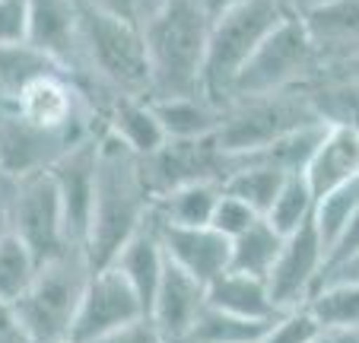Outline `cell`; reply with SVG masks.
I'll return each instance as SVG.
<instances>
[{
    "mask_svg": "<svg viewBox=\"0 0 359 343\" xmlns=\"http://www.w3.org/2000/svg\"><path fill=\"white\" fill-rule=\"evenodd\" d=\"M153 210V194L140 172V156L102 130L95 166V213L86 245V261L109 267L124 242L143 226Z\"/></svg>",
    "mask_w": 359,
    "mask_h": 343,
    "instance_id": "obj_1",
    "label": "cell"
},
{
    "mask_svg": "<svg viewBox=\"0 0 359 343\" xmlns=\"http://www.w3.org/2000/svg\"><path fill=\"white\" fill-rule=\"evenodd\" d=\"M149 58V99L203 95L210 20L197 0H169L140 20Z\"/></svg>",
    "mask_w": 359,
    "mask_h": 343,
    "instance_id": "obj_2",
    "label": "cell"
},
{
    "mask_svg": "<svg viewBox=\"0 0 359 343\" xmlns=\"http://www.w3.org/2000/svg\"><path fill=\"white\" fill-rule=\"evenodd\" d=\"M89 274H93V264L80 251H70V255L57 257V261L41 264L32 286L10 305L16 324H20V330L26 334L29 343L70 340Z\"/></svg>",
    "mask_w": 359,
    "mask_h": 343,
    "instance_id": "obj_3",
    "label": "cell"
},
{
    "mask_svg": "<svg viewBox=\"0 0 359 343\" xmlns=\"http://www.w3.org/2000/svg\"><path fill=\"white\" fill-rule=\"evenodd\" d=\"M290 10L280 0H245L238 7L226 10L210 22L207 39V61H203V95L217 102L219 108L229 105L232 83L251 61V54L271 35Z\"/></svg>",
    "mask_w": 359,
    "mask_h": 343,
    "instance_id": "obj_4",
    "label": "cell"
},
{
    "mask_svg": "<svg viewBox=\"0 0 359 343\" xmlns=\"http://www.w3.org/2000/svg\"><path fill=\"white\" fill-rule=\"evenodd\" d=\"M321 70H325V61H321L318 48L309 35V26H305L302 16L290 13L271 29V35L261 41V48L251 54V61L236 76L232 99L302 89Z\"/></svg>",
    "mask_w": 359,
    "mask_h": 343,
    "instance_id": "obj_5",
    "label": "cell"
},
{
    "mask_svg": "<svg viewBox=\"0 0 359 343\" xmlns=\"http://www.w3.org/2000/svg\"><path fill=\"white\" fill-rule=\"evenodd\" d=\"M321 121L312 108L305 89L273 95H248V99H232L223 108V121L217 128V147L229 156L258 153L277 137L302 128V124Z\"/></svg>",
    "mask_w": 359,
    "mask_h": 343,
    "instance_id": "obj_6",
    "label": "cell"
},
{
    "mask_svg": "<svg viewBox=\"0 0 359 343\" xmlns=\"http://www.w3.org/2000/svg\"><path fill=\"white\" fill-rule=\"evenodd\" d=\"M10 229L29 245L39 264L57 261V257L74 251L67 242L61 194H57V182L51 175V168L20 178V188L10 201Z\"/></svg>",
    "mask_w": 359,
    "mask_h": 343,
    "instance_id": "obj_7",
    "label": "cell"
},
{
    "mask_svg": "<svg viewBox=\"0 0 359 343\" xmlns=\"http://www.w3.org/2000/svg\"><path fill=\"white\" fill-rule=\"evenodd\" d=\"M147 318V305L137 290L124 280L118 267H95L89 274L86 292H83L80 311H76L74 330L67 343H99L109 334L128 328V324Z\"/></svg>",
    "mask_w": 359,
    "mask_h": 343,
    "instance_id": "obj_8",
    "label": "cell"
},
{
    "mask_svg": "<svg viewBox=\"0 0 359 343\" xmlns=\"http://www.w3.org/2000/svg\"><path fill=\"white\" fill-rule=\"evenodd\" d=\"M232 168V156L217 147V137L201 140H165L153 153L140 156V172L149 194H169L182 184L223 182Z\"/></svg>",
    "mask_w": 359,
    "mask_h": 343,
    "instance_id": "obj_9",
    "label": "cell"
},
{
    "mask_svg": "<svg viewBox=\"0 0 359 343\" xmlns=\"http://www.w3.org/2000/svg\"><path fill=\"white\" fill-rule=\"evenodd\" d=\"M325 242L318 236L315 216L305 222L302 229H296L292 236L283 238L280 257L273 264L267 286L271 296L280 309H292V305H305L315 296L321 276H325Z\"/></svg>",
    "mask_w": 359,
    "mask_h": 343,
    "instance_id": "obj_10",
    "label": "cell"
},
{
    "mask_svg": "<svg viewBox=\"0 0 359 343\" xmlns=\"http://www.w3.org/2000/svg\"><path fill=\"white\" fill-rule=\"evenodd\" d=\"M89 140H93V137L41 130V128H35V124H29L26 118H20L16 108H10V112L0 118V166L16 178H29V175H35V172L55 168L64 156L74 153L76 147H83V143H89Z\"/></svg>",
    "mask_w": 359,
    "mask_h": 343,
    "instance_id": "obj_11",
    "label": "cell"
},
{
    "mask_svg": "<svg viewBox=\"0 0 359 343\" xmlns=\"http://www.w3.org/2000/svg\"><path fill=\"white\" fill-rule=\"evenodd\" d=\"M99 137H93L89 143L76 147L74 153H67L51 168V175H55V182H57V194H61V213H64V229H67V242H70V248L80 251V255H86L89 232H93Z\"/></svg>",
    "mask_w": 359,
    "mask_h": 343,
    "instance_id": "obj_12",
    "label": "cell"
},
{
    "mask_svg": "<svg viewBox=\"0 0 359 343\" xmlns=\"http://www.w3.org/2000/svg\"><path fill=\"white\" fill-rule=\"evenodd\" d=\"M26 41L70 80H76L83 70L80 0H29Z\"/></svg>",
    "mask_w": 359,
    "mask_h": 343,
    "instance_id": "obj_13",
    "label": "cell"
},
{
    "mask_svg": "<svg viewBox=\"0 0 359 343\" xmlns=\"http://www.w3.org/2000/svg\"><path fill=\"white\" fill-rule=\"evenodd\" d=\"M203 305H207V283H201L184 267H178L175 261L165 257L163 280H159L156 296H153V305H149L147 315L163 334V340L182 343L188 328L194 324V318L203 311Z\"/></svg>",
    "mask_w": 359,
    "mask_h": 343,
    "instance_id": "obj_14",
    "label": "cell"
},
{
    "mask_svg": "<svg viewBox=\"0 0 359 343\" xmlns=\"http://www.w3.org/2000/svg\"><path fill=\"white\" fill-rule=\"evenodd\" d=\"M156 226H159L165 257L175 261L178 267H184L201 283L210 286L223 270H229L232 238H226L213 226H169V222H159V220Z\"/></svg>",
    "mask_w": 359,
    "mask_h": 343,
    "instance_id": "obj_15",
    "label": "cell"
},
{
    "mask_svg": "<svg viewBox=\"0 0 359 343\" xmlns=\"http://www.w3.org/2000/svg\"><path fill=\"white\" fill-rule=\"evenodd\" d=\"M325 67L359 58V0H327L302 16Z\"/></svg>",
    "mask_w": 359,
    "mask_h": 343,
    "instance_id": "obj_16",
    "label": "cell"
},
{
    "mask_svg": "<svg viewBox=\"0 0 359 343\" xmlns=\"http://www.w3.org/2000/svg\"><path fill=\"white\" fill-rule=\"evenodd\" d=\"M102 130L121 140L137 156H147L165 143V130L147 95L115 93L102 108Z\"/></svg>",
    "mask_w": 359,
    "mask_h": 343,
    "instance_id": "obj_17",
    "label": "cell"
},
{
    "mask_svg": "<svg viewBox=\"0 0 359 343\" xmlns=\"http://www.w3.org/2000/svg\"><path fill=\"white\" fill-rule=\"evenodd\" d=\"M305 182L312 188L315 201L331 188L359 175V128L350 124H327L315 156L305 166Z\"/></svg>",
    "mask_w": 359,
    "mask_h": 343,
    "instance_id": "obj_18",
    "label": "cell"
},
{
    "mask_svg": "<svg viewBox=\"0 0 359 343\" xmlns=\"http://www.w3.org/2000/svg\"><path fill=\"white\" fill-rule=\"evenodd\" d=\"M111 267H118L124 274V280L137 290V296L143 299L149 315V305H153L156 286L165 270V248H163V238H159V226L153 220V210L143 220V226L118 248V255L111 257Z\"/></svg>",
    "mask_w": 359,
    "mask_h": 343,
    "instance_id": "obj_19",
    "label": "cell"
},
{
    "mask_svg": "<svg viewBox=\"0 0 359 343\" xmlns=\"http://www.w3.org/2000/svg\"><path fill=\"white\" fill-rule=\"evenodd\" d=\"M207 302L226 309L232 315L255 318V321H273L280 315V305L273 302L271 286L264 276H251L242 270H223L217 280L207 286Z\"/></svg>",
    "mask_w": 359,
    "mask_h": 343,
    "instance_id": "obj_20",
    "label": "cell"
},
{
    "mask_svg": "<svg viewBox=\"0 0 359 343\" xmlns=\"http://www.w3.org/2000/svg\"><path fill=\"white\" fill-rule=\"evenodd\" d=\"M156 118L165 130V140H201L213 137L223 121V108L207 95H172V99H149Z\"/></svg>",
    "mask_w": 359,
    "mask_h": 343,
    "instance_id": "obj_21",
    "label": "cell"
},
{
    "mask_svg": "<svg viewBox=\"0 0 359 343\" xmlns=\"http://www.w3.org/2000/svg\"><path fill=\"white\" fill-rule=\"evenodd\" d=\"M286 178H290V172L258 159V156H232V168L226 172V178L219 184H223L226 194L242 197L248 207H255L264 216L273 197L286 184Z\"/></svg>",
    "mask_w": 359,
    "mask_h": 343,
    "instance_id": "obj_22",
    "label": "cell"
},
{
    "mask_svg": "<svg viewBox=\"0 0 359 343\" xmlns=\"http://www.w3.org/2000/svg\"><path fill=\"white\" fill-rule=\"evenodd\" d=\"M223 194L219 182H194L153 197V216L169 226H210L217 201Z\"/></svg>",
    "mask_w": 359,
    "mask_h": 343,
    "instance_id": "obj_23",
    "label": "cell"
},
{
    "mask_svg": "<svg viewBox=\"0 0 359 343\" xmlns=\"http://www.w3.org/2000/svg\"><path fill=\"white\" fill-rule=\"evenodd\" d=\"M271 328V321L232 315L217 305H203V311L194 318L182 343H261Z\"/></svg>",
    "mask_w": 359,
    "mask_h": 343,
    "instance_id": "obj_24",
    "label": "cell"
},
{
    "mask_svg": "<svg viewBox=\"0 0 359 343\" xmlns=\"http://www.w3.org/2000/svg\"><path fill=\"white\" fill-rule=\"evenodd\" d=\"M283 238L271 222L261 216L248 232L232 238V255H229V267L232 270H242V274L251 276H271L273 264L280 257V248H283Z\"/></svg>",
    "mask_w": 359,
    "mask_h": 343,
    "instance_id": "obj_25",
    "label": "cell"
},
{
    "mask_svg": "<svg viewBox=\"0 0 359 343\" xmlns=\"http://www.w3.org/2000/svg\"><path fill=\"white\" fill-rule=\"evenodd\" d=\"M41 264L29 251V245L16 236L13 229H7L0 236V302L13 305L22 292L32 286L35 274Z\"/></svg>",
    "mask_w": 359,
    "mask_h": 343,
    "instance_id": "obj_26",
    "label": "cell"
},
{
    "mask_svg": "<svg viewBox=\"0 0 359 343\" xmlns=\"http://www.w3.org/2000/svg\"><path fill=\"white\" fill-rule=\"evenodd\" d=\"M315 203L318 201H315L312 188H309L305 175L299 172V175L286 178V184L280 188V194L273 197V203L267 207L264 220L277 229L280 236H292L296 229H302L305 222L315 216Z\"/></svg>",
    "mask_w": 359,
    "mask_h": 343,
    "instance_id": "obj_27",
    "label": "cell"
},
{
    "mask_svg": "<svg viewBox=\"0 0 359 343\" xmlns=\"http://www.w3.org/2000/svg\"><path fill=\"white\" fill-rule=\"evenodd\" d=\"M57 70L45 54H39L29 41H16V45H0V95L13 102L16 95L26 89L39 74ZM64 74V70H61Z\"/></svg>",
    "mask_w": 359,
    "mask_h": 343,
    "instance_id": "obj_28",
    "label": "cell"
},
{
    "mask_svg": "<svg viewBox=\"0 0 359 343\" xmlns=\"http://www.w3.org/2000/svg\"><path fill=\"white\" fill-rule=\"evenodd\" d=\"M321 324L359 330V280H334L315 290L309 299Z\"/></svg>",
    "mask_w": 359,
    "mask_h": 343,
    "instance_id": "obj_29",
    "label": "cell"
},
{
    "mask_svg": "<svg viewBox=\"0 0 359 343\" xmlns=\"http://www.w3.org/2000/svg\"><path fill=\"white\" fill-rule=\"evenodd\" d=\"M356 207H359V175L318 197V203H315V226H318V236L325 242V251L337 242V236L344 232L350 216L356 213Z\"/></svg>",
    "mask_w": 359,
    "mask_h": 343,
    "instance_id": "obj_30",
    "label": "cell"
},
{
    "mask_svg": "<svg viewBox=\"0 0 359 343\" xmlns=\"http://www.w3.org/2000/svg\"><path fill=\"white\" fill-rule=\"evenodd\" d=\"M318 330H321L318 315L312 311V305L305 302V305H292V309L280 311L271 321L261 343H312Z\"/></svg>",
    "mask_w": 359,
    "mask_h": 343,
    "instance_id": "obj_31",
    "label": "cell"
},
{
    "mask_svg": "<svg viewBox=\"0 0 359 343\" xmlns=\"http://www.w3.org/2000/svg\"><path fill=\"white\" fill-rule=\"evenodd\" d=\"M261 220V213L255 207H248V203L242 201V197H236V194H219V201H217V210H213V220H210V226L217 229V232H223L226 238H236V236H242V232H248L255 222Z\"/></svg>",
    "mask_w": 359,
    "mask_h": 343,
    "instance_id": "obj_32",
    "label": "cell"
},
{
    "mask_svg": "<svg viewBox=\"0 0 359 343\" xmlns=\"http://www.w3.org/2000/svg\"><path fill=\"white\" fill-rule=\"evenodd\" d=\"M29 35V0H0V45H16Z\"/></svg>",
    "mask_w": 359,
    "mask_h": 343,
    "instance_id": "obj_33",
    "label": "cell"
},
{
    "mask_svg": "<svg viewBox=\"0 0 359 343\" xmlns=\"http://www.w3.org/2000/svg\"><path fill=\"white\" fill-rule=\"evenodd\" d=\"M359 255V207L356 213L350 216V222L344 226V232L337 236V242L327 248V257H325V274H331V270L344 267L346 261H353V257Z\"/></svg>",
    "mask_w": 359,
    "mask_h": 343,
    "instance_id": "obj_34",
    "label": "cell"
},
{
    "mask_svg": "<svg viewBox=\"0 0 359 343\" xmlns=\"http://www.w3.org/2000/svg\"><path fill=\"white\" fill-rule=\"evenodd\" d=\"M99 343H165V340H163V334H159L156 324L149 321V318H140V321L115 330V334H109L105 340H99Z\"/></svg>",
    "mask_w": 359,
    "mask_h": 343,
    "instance_id": "obj_35",
    "label": "cell"
},
{
    "mask_svg": "<svg viewBox=\"0 0 359 343\" xmlns=\"http://www.w3.org/2000/svg\"><path fill=\"white\" fill-rule=\"evenodd\" d=\"M83 4L102 10V13L124 16V20H143V0H83Z\"/></svg>",
    "mask_w": 359,
    "mask_h": 343,
    "instance_id": "obj_36",
    "label": "cell"
},
{
    "mask_svg": "<svg viewBox=\"0 0 359 343\" xmlns=\"http://www.w3.org/2000/svg\"><path fill=\"white\" fill-rule=\"evenodd\" d=\"M0 343H29L13 318V309L0 302Z\"/></svg>",
    "mask_w": 359,
    "mask_h": 343,
    "instance_id": "obj_37",
    "label": "cell"
},
{
    "mask_svg": "<svg viewBox=\"0 0 359 343\" xmlns=\"http://www.w3.org/2000/svg\"><path fill=\"white\" fill-rule=\"evenodd\" d=\"M312 343H359V330L353 328H334V324H321Z\"/></svg>",
    "mask_w": 359,
    "mask_h": 343,
    "instance_id": "obj_38",
    "label": "cell"
},
{
    "mask_svg": "<svg viewBox=\"0 0 359 343\" xmlns=\"http://www.w3.org/2000/svg\"><path fill=\"white\" fill-rule=\"evenodd\" d=\"M238 4H245V0H197V7L207 13V20H217V16H223L226 10H232V7H238Z\"/></svg>",
    "mask_w": 359,
    "mask_h": 343,
    "instance_id": "obj_39",
    "label": "cell"
},
{
    "mask_svg": "<svg viewBox=\"0 0 359 343\" xmlns=\"http://www.w3.org/2000/svg\"><path fill=\"white\" fill-rule=\"evenodd\" d=\"M334 280H359V255L353 257V261H346L344 267H337V270H331V274H325L318 286H325V283H334Z\"/></svg>",
    "mask_w": 359,
    "mask_h": 343,
    "instance_id": "obj_40",
    "label": "cell"
},
{
    "mask_svg": "<svg viewBox=\"0 0 359 343\" xmlns=\"http://www.w3.org/2000/svg\"><path fill=\"white\" fill-rule=\"evenodd\" d=\"M16 188H20V178L10 175L7 168L0 166V207H7V210H10V201H13Z\"/></svg>",
    "mask_w": 359,
    "mask_h": 343,
    "instance_id": "obj_41",
    "label": "cell"
},
{
    "mask_svg": "<svg viewBox=\"0 0 359 343\" xmlns=\"http://www.w3.org/2000/svg\"><path fill=\"white\" fill-rule=\"evenodd\" d=\"M290 13H296V16H305L309 10H315V7H321V4H327V0H280Z\"/></svg>",
    "mask_w": 359,
    "mask_h": 343,
    "instance_id": "obj_42",
    "label": "cell"
},
{
    "mask_svg": "<svg viewBox=\"0 0 359 343\" xmlns=\"http://www.w3.org/2000/svg\"><path fill=\"white\" fill-rule=\"evenodd\" d=\"M331 70H337V74H344V76H350V80L359 83V58H353V61H346V64H334Z\"/></svg>",
    "mask_w": 359,
    "mask_h": 343,
    "instance_id": "obj_43",
    "label": "cell"
},
{
    "mask_svg": "<svg viewBox=\"0 0 359 343\" xmlns=\"http://www.w3.org/2000/svg\"><path fill=\"white\" fill-rule=\"evenodd\" d=\"M10 229V210L7 207H0V236Z\"/></svg>",
    "mask_w": 359,
    "mask_h": 343,
    "instance_id": "obj_44",
    "label": "cell"
},
{
    "mask_svg": "<svg viewBox=\"0 0 359 343\" xmlns=\"http://www.w3.org/2000/svg\"><path fill=\"white\" fill-rule=\"evenodd\" d=\"M163 4H169V0H143V16L153 13L156 7H163Z\"/></svg>",
    "mask_w": 359,
    "mask_h": 343,
    "instance_id": "obj_45",
    "label": "cell"
},
{
    "mask_svg": "<svg viewBox=\"0 0 359 343\" xmlns=\"http://www.w3.org/2000/svg\"><path fill=\"white\" fill-rule=\"evenodd\" d=\"M10 108H13V102H10V99H4V95H0V118H4V114H7Z\"/></svg>",
    "mask_w": 359,
    "mask_h": 343,
    "instance_id": "obj_46",
    "label": "cell"
}]
</instances>
